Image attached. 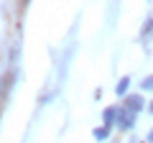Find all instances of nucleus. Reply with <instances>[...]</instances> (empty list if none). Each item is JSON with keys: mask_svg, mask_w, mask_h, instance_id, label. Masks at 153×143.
Wrapping results in <instances>:
<instances>
[{"mask_svg": "<svg viewBox=\"0 0 153 143\" xmlns=\"http://www.w3.org/2000/svg\"><path fill=\"white\" fill-rule=\"evenodd\" d=\"M135 112H130V110H125V107H123L120 110V118H117V128H120V130H130V128H135Z\"/></svg>", "mask_w": 153, "mask_h": 143, "instance_id": "nucleus-3", "label": "nucleus"}, {"mask_svg": "<svg viewBox=\"0 0 153 143\" xmlns=\"http://www.w3.org/2000/svg\"><path fill=\"white\" fill-rule=\"evenodd\" d=\"M140 92H153V74H148L140 82Z\"/></svg>", "mask_w": 153, "mask_h": 143, "instance_id": "nucleus-6", "label": "nucleus"}, {"mask_svg": "<svg viewBox=\"0 0 153 143\" xmlns=\"http://www.w3.org/2000/svg\"><path fill=\"white\" fill-rule=\"evenodd\" d=\"M120 105H112V107H105L102 110V125H107V128H112V125H117V118H120Z\"/></svg>", "mask_w": 153, "mask_h": 143, "instance_id": "nucleus-2", "label": "nucleus"}, {"mask_svg": "<svg viewBox=\"0 0 153 143\" xmlns=\"http://www.w3.org/2000/svg\"><path fill=\"white\" fill-rule=\"evenodd\" d=\"M123 107L138 115L143 107H148V102H146V97H143V92H130V95L125 97V105H123Z\"/></svg>", "mask_w": 153, "mask_h": 143, "instance_id": "nucleus-1", "label": "nucleus"}, {"mask_svg": "<svg viewBox=\"0 0 153 143\" xmlns=\"http://www.w3.org/2000/svg\"><path fill=\"white\" fill-rule=\"evenodd\" d=\"M110 136H112V128H107V125H100V128H94V130H92V138H94V141H100V143H105Z\"/></svg>", "mask_w": 153, "mask_h": 143, "instance_id": "nucleus-5", "label": "nucleus"}, {"mask_svg": "<svg viewBox=\"0 0 153 143\" xmlns=\"http://www.w3.org/2000/svg\"><path fill=\"white\" fill-rule=\"evenodd\" d=\"M148 112H151V115H153V100H151V102H148Z\"/></svg>", "mask_w": 153, "mask_h": 143, "instance_id": "nucleus-8", "label": "nucleus"}, {"mask_svg": "<svg viewBox=\"0 0 153 143\" xmlns=\"http://www.w3.org/2000/svg\"><path fill=\"white\" fill-rule=\"evenodd\" d=\"M115 95L117 97H128L130 95V77H120V82L115 84Z\"/></svg>", "mask_w": 153, "mask_h": 143, "instance_id": "nucleus-4", "label": "nucleus"}, {"mask_svg": "<svg viewBox=\"0 0 153 143\" xmlns=\"http://www.w3.org/2000/svg\"><path fill=\"white\" fill-rule=\"evenodd\" d=\"M146 143H153V128L148 130V136H146Z\"/></svg>", "mask_w": 153, "mask_h": 143, "instance_id": "nucleus-7", "label": "nucleus"}]
</instances>
